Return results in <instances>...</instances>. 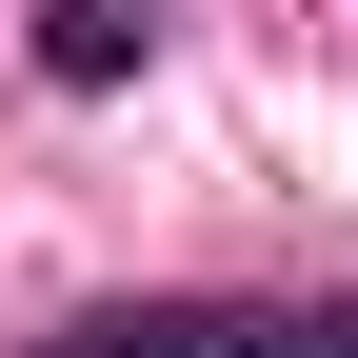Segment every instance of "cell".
<instances>
[{"label": "cell", "mask_w": 358, "mask_h": 358, "mask_svg": "<svg viewBox=\"0 0 358 358\" xmlns=\"http://www.w3.org/2000/svg\"><path fill=\"white\" fill-rule=\"evenodd\" d=\"M80 358H358V319H100Z\"/></svg>", "instance_id": "6da1fadb"}, {"label": "cell", "mask_w": 358, "mask_h": 358, "mask_svg": "<svg viewBox=\"0 0 358 358\" xmlns=\"http://www.w3.org/2000/svg\"><path fill=\"white\" fill-rule=\"evenodd\" d=\"M140 40H159V0H60V20H40V60H60V80H120Z\"/></svg>", "instance_id": "7a4b0ae2"}]
</instances>
